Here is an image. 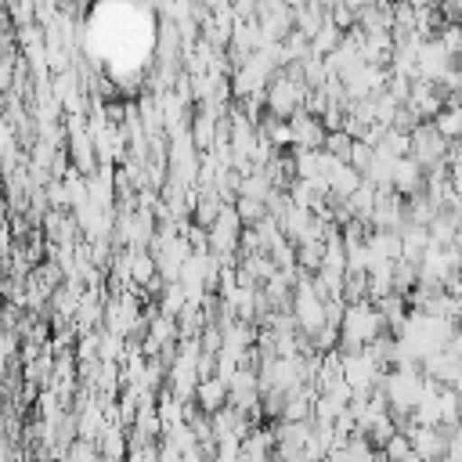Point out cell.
Here are the masks:
<instances>
[{
    "instance_id": "cell-6",
    "label": "cell",
    "mask_w": 462,
    "mask_h": 462,
    "mask_svg": "<svg viewBox=\"0 0 462 462\" xmlns=\"http://www.w3.org/2000/svg\"><path fill=\"white\" fill-rule=\"evenodd\" d=\"M419 119H433L444 105H448V94L440 90V83H433V79H411V94H408V101H404Z\"/></svg>"
},
{
    "instance_id": "cell-5",
    "label": "cell",
    "mask_w": 462,
    "mask_h": 462,
    "mask_svg": "<svg viewBox=\"0 0 462 462\" xmlns=\"http://www.w3.org/2000/svg\"><path fill=\"white\" fill-rule=\"evenodd\" d=\"M451 65H455V58H451V51H448L437 36H426V40L419 43L415 79H433V83H440V76H444Z\"/></svg>"
},
{
    "instance_id": "cell-16",
    "label": "cell",
    "mask_w": 462,
    "mask_h": 462,
    "mask_svg": "<svg viewBox=\"0 0 462 462\" xmlns=\"http://www.w3.org/2000/svg\"><path fill=\"white\" fill-rule=\"evenodd\" d=\"M282 4H289V7H292V11H300V7H303V4H307V0H282Z\"/></svg>"
},
{
    "instance_id": "cell-7",
    "label": "cell",
    "mask_w": 462,
    "mask_h": 462,
    "mask_svg": "<svg viewBox=\"0 0 462 462\" xmlns=\"http://www.w3.org/2000/svg\"><path fill=\"white\" fill-rule=\"evenodd\" d=\"M292 148H325V137H328V126L321 116L300 108L292 119Z\"/></svg>"
},
{
    "instance_id": "cell-1",
    "label": "cell",
    "mask_w": 462,
    "mask_h": 462,
    "mask_svg": "<svg viewBox=\"0 0 462 462\" xmlns=\"http://www.w3.org/2000/svg\"><path fill=\"white\" fill-rule=\"evenodd\" d=\"M386 332V321L375 307V300H357V303H346L343 310V321H339V350L350 354V350H365L372 339H379Z\"/></svg>"
},
{
    "instance_id": "cell-10",
    "label": "cell",
    "mask_w": 462,
    "mask_h": 462,
    "mask_svg": "<svg viewBox=\"0 0 462 462\" xmlns=\"http://www.w3.org/2000/svg\"><path fill=\"white\" fill-rule=\"evenodd\" d=\"M325 180H328V191H332V195H339V199H350V195H354V191L365 184V173H361L357 166H350V162H343V159H339Z\"/></svg>"
},
{
    "instance_id": "cell-14",
    "label": "cell",
    "mask_w": 462,
    "mask_h": 462,
    "mask_svg": "<svg viewBox=\"0 0 462 462\" xmlns=\"http://www.w3.org/2000/svg\"><path fill=\"white\" fill-rule=\"evenodd\" d=\"M235 209H238V217H242L245 227H253V224H260V220L267 217V202H260V199H245V195L235 199Z\"/></svg>"
},
{
    "instance_id": "cell-13",
    "label": "cell",
    "mask_w": 462,
    "mask_h": 462,
    "mask_svg": "<svg viewBox=\"0 0 462 462\" xmlns=\"http://www.w3.org/2000/svg\"><path fill=\"white\" fill-rule=\"evenodd\" d=\"M415 448H411V437H408V430H397L390 440H386V448L379 451L383 455V462H401V458H408Z\"/></svg>"
},
{
    "instance_id": "cell-8",
    "label": "cell",
    "mask_w": 462,
    "mask_h": 462,
    "mask_svg": "<svg viewBox=\"0 0 462 462\" xmlns=\"http://www.w3.org/2000/svg\"><path fill=\"white\" fill-rule=\"evenodd\" d=\"M390 188H393L397 195H404V199L419 195V191L426 188V166H422L415 155H401V159L393 162V177H390Z\"/></svg>"
},
{
    "instance_id": "cell-11",
    "label": "cell",
    "mask_w": 462,
    "mask_h": 462,
    "mask_svg": "<svg viewBox=\"0 0 462 462\" xmlns=\"http://www.w3.org/2000/svg\"><path fill=\"white\" fill-rule=\"evenodd\" d=\"M433 126H437L451 144H462V105H444V108L433 116Z\"/></svg>"
},
{
    "instance_id": "cell-3",
    "label": "cell",
    "mask_w": 462,
    "mask_h": 462,
    "mask_svg": "<svg viewBox=\"0 0 462 462\" xmlns=\"http://www.w3.org/2000/svg\"><path fill=\"white\" fill-rule=\"evenodd\" d=\"M451 148H455V144L433 126V119H426V123H419V126L411 130V152H408V155H415L426 170H433V166H444V162H448Z\"/></svg>"
},
{
    "instance_id": "cell-12",
    "label": "cell",
    "mask_w": 462,
    "mask_h": 462,
    "mask_svg": "<svg viewBox=\"0 0 462 462\" xmlns=\"http://www.w3.org/2000/svg\"><path fill=\"white\" fill-rule=\"evenodd\" d=\"M101 455H105V462L126 455V437H123L119 426H105V433H101Z\"/></svg>"
},
{
    "instance_id": "cell-15",
    "label": "cell",
    "mask_w": 462,
    "mask_h": 462,
    "mask_svg": "<svg viewBox=\"0 0 462 462\" xmlns=\"http://www.w3.org/2000/svg\"><path fill=\"white\" fill-rule=\"evenodd\" d=\"M350 148H354V134H346V130H328V137H325V152H328V155L350 159Z\"/></svg>"
},
{
    "instance_id": "cell-4",
    "label": "cell",
    "mask_w": 462,
    "mask_h": 462,
    "mask_svg": "<svg viewBox=\"0 0 462 462\" xmlns=\"http://www.w3.org/2000/svg\"><path fill=\"white\" fill-rule=\"evenodd\" d=\"M411 448L422 462H440L451 451V426H408Z\"/></svg>"
},
{
    "instance_id": "cell-2",
    "label": "cell",
    "mask_w": 462,
    "mask_h": 462,
    "mask_svg": "<svg viewBox=\"0 0 462 462\" xmlns=\"http://www.w3.org/2000/svg\"><path fill=\"white\" fill-rule=\"evenodd\" d=\"M206 231H209V253L227 263V256H235V253L242 249V231H245V224H242L235 202L224 206V213H220Z\"/></svg>"
},
{
    "instance_id": "cell-9",
    "label": "cell",
    "mask_w": 462,
    "mask_h": 462,
    "mask_svg": "<svg viewBox=\"0 0 462 462\" xmlns=\"http://www.w3.org/2000/svg\"><path fill=\"white\" fill-rule=\"evenodd\" d=\"M195 404L202 408V411H220L224 404H231V383L224 379V375H202L199 379V390H195Z\"/></svg>"
}]
</instances>
